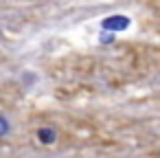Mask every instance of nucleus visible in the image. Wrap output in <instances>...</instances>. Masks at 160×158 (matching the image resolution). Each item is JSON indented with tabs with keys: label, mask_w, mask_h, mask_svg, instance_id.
<instances>
[{
	"label": "nucleus",
	"mask_w": 160,
	"mask_h": 158,
	"mask_svg": "<svg viewBox=\"0 0 160 158\" xmlns=\"http://www.w3.org/2000/svg\"><path fill=\"white\" fill-rule=\"evenodd\" d=\"M116 40V33H110V31H103L101 29V33H99V44H112Z\"/></svg>",
	"instance_id": "obj_5"
},
{
	"label": "nucleus",
	"mask_w": 160,
	"mask_h": 158,
	"mask_svg": "<svg viewBox=\"0 0 160 158\" xmlns=\"http://www.w3.org/2000/svg\"><path fill=\"white\" fill-rule=\"evenodd\" d=\"M132 27V18L125 16V13H110L101 20V29L103 31H110V33H123Z\"/></svg>",
	"instance_id": "obj_1"
},
{
	"label": "nucleus",
	"mask_w": 160,
	"mask_h": 158,
	"mask_svg": "<svg viewBox=\"0 0 160 158\" xmlns=\"http://www.w3.org/2000/svg\"><path fill=\"white\" fill-rule=\"evenodd\" d=\"M9 132H11V121H9L5 114H0V138L7 136Z\"/></svg>",
	"instance_id": "obj_4"
},
{
	"label": "nucleus",
	"mask_w": 160,
	"mask_h": 158,
	"mask_svg": "<svg viewBox=\"0 0 160 158\" xmlns=\"http://www.w3.org/2000/svg\"><path fill=\"white\" fill-rule=\"evenodd\" d=\"M35 84H38V75H33L31 70L22 73V86H24V88H33Z\"/></svg>",
	"instance_id": "obj_3"
},
{
	"label": "nucleus",
	"mask_w": 160,
	"mask_h": 158,
	"mask_svg": "<svg viewBox=\"0 0 160 158\" xmlns=\"http://www.w3.org/2000/svg\"><path fill=\"white\" fill-rule=\"evenodd\" d=\"M38 140L42 143V145H53L55 140H57V132L51 127V125H42V127H38Z\"/></svg>",
	"instance_id": "obj_2"
}]
</instances>
